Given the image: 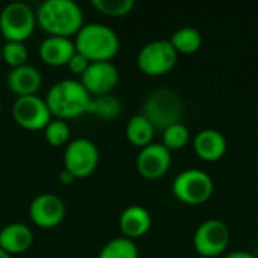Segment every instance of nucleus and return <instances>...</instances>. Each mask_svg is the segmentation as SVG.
Returning <instances> with one entry per match:
<instances>
[{"label": "nucleus", "mask_w": 258, "mask_h": 258, "mask_svg": "<svg viewBox=\"0 0 258 258\" xmlns=\"http://www.w3.org/2000/svg\"><path fill=\"white\" fill-rule=\"evenodd\" d=\"M91 5L107 17L128 15L135 8V0H92Z\"/></svg>", "instance_id": "a878e982"}, {"label": "nucleus", "mask_w": 258, "mask_h": 258, "mask_svg": "<svg viewBox=\"0 0 258 258\" xmlns=\"http://www.w3.org/2000/svg\"><path fill=\"white\" fill-rule=\"evenodd\" d=\"M89 63H91V62H89L83 54H80L79 51H76V53L71 56V59L68 60L67 67H68V70H70L71 73L82 76V74L86 71V68L89 67Z\"/></svg>", "instance_id": "bb28decb"}, {"label": "nucleus", "mask_w": 258, "mask_h": 258, "mask_svg": "<svg viewBox=\"0 0 258 258\" xmlns=\"http://www.w3.org/2000/svg\"><path fill=\"white\" fill-rule=\"evenodd\" d=\"M100 162L97 145L88 138H76L70 141L63 151V169L71 172L76 180L86 178L95 172Z\"/></svg>", "instance_id": "6e6552de"}, {"label": "nucleus", "mask_w": 258, "mask_h": 258, "mask_svg": "<svg viewBox=\"0 0 258 258\" xmlns=\"http://www.w3.org/2000/svg\"><path fill=\"white\" fill-rule=\"evenodd\" d=\"M0 60H2V44H0Z\"/></svg>", "instance_id": "7c9ffc66"}, {"label": "nucleus", "mask_w": 258, "mask_h": 258, "mask_svg": "<svg viewBox=\"0 0 258 258\" xmlns=\"http://www.w3.org/2000/svg\"><path fill=\"white\" fill-rule=\"evenodd\" d=\"M225 258H257V255H254L251 252H246V251H234V252L227 254Z\"/></svg>", "instance_id": "c85d7f7f"}, {"label": "nucleus", "mask_w": 258, "mask_h": 258, "mask_svg": "<svg viewBox=\"0 0 258 258\" xmlns=\"http://www.w3.org/2000/svg\"><path fill=\"white\" fill-rule=\"evenodd\" d=\"M200 258H206V257H200Z\"/></svg>", "instance_id": "473e14b6"}, {"label": "nucleus", "mask_w": 258, "mask_h": 258, "mask_svg": "<svg viewBox=\"0 0 258 258\" xmlns=\"http://www.w3.org/2000/svg\"><path fill=\"white\" fill-rule=\"evenodd\" d=\"M171 166V151L163 144H150L141 148L136 159L138 172L147 180L162 178Z\"/></svg>", "instance_id": "ddd939ff"}, {"label": "nucleus", "mask_w": 258, "mask_h": 258, "mask_svg": "<svg viewBox=\"0 0 258 258\" xmlns=\"http://www.w3.org/2000/svg\"><path fill=\"white\" fill-rule=\"evenodd\" d=\"M33 231L21 222H12L0 228V248L9 255L26 252L33 245Z\"/></svg>", "instance_id": "a211bd4d"}, {"label": "nucleus", "mask_w": 258, "mask_h": 258, "mask_svg": "<svg viewBox=\"0 0 258 258\" xmlns=\"http://www.w3.org/2000/svg\"><path fill=\"white\" fill-rule=\"evenodd\" d=\"M97 258H139V249L133 240L127 237H116L101 248Z\"/></svg>", "instance_id": "4be33fe9"}, {"label": "nucleus", "mask_w": 258, "mask_h": 258, "mask_svg": "<svg viewBox=\"0 0 258 258\" xmlns=\"http://www.w3.org/2000/svg\"><path fill=\"white\" fill-rule=\"evenodd\" d=\"M39 57L50 67H63L76 53L74 41L63 36H47L39 44Z\"/></svg>", "instance_id": "2eb2a0df"}, {"label": "nucleus", "mask_w": 258, "mask_h": 258, "mask_svg": "<svg viewBox=\"0 0 258 258\" xmlns=\"http://www.w3.org/2000/svg\"><path fill=\"white\" fill-rule=\"evenodd\" d=\"M119 82V71L110 60L91 62L86 71L80 76V83L91 97L112 94Z\"/></svg>", "instance_id": "f8f14e48"}, {"label": "nucleus", "mask_w": 258, "mask_h": 258, "mask_svg": "<svg viewBox=\"0 0 258 258\" xmlns=\"http://www.w3.org/2000/svg\"><path fill=\"white\" fill-rule=\"evenodd\" d=\"M156 130L163 132L169 125L181 122L183 103L178 94L168 88L153 91L144 101L141 112Z\"/></svg>", "instance_id": "20e7f679"}, {"label": "nucleus", "mask_w": 258, "mask_h": 258, "mask_svg": "<svg viewBox=\"0 0 258 258\" xmlns=\"http://www.w3.org/2000/svg\"><path fill=\"white\" fill-rule=\"evenodd\" d=\"M153 219L150 212L142 206H128L122 210L119 215V228L124 234L122 237H127L130 240L139 239L145 236L151 228Z\"/></svg>", "instance_id": "dca6fc26"}, {"label": "nucleus", "mask_w": 258, "mask_h": 258, "mask_svg": "<svg viewBox=\"0 0 258 258\" xmlns=\"http://www.w3.org/2000/svg\"><path fill=\"white\" fill-rule=\"evenodd\" d=\"M59 181H60L62 184L68 186V184H73V183L76 181V177H74L71 172H68L67 169H62V171L59 172Z\"/></svg>", "instance_id": "cd10ccee"}, {"label": "nucleus", "mask_w": 258, "mask_h": 258, "mask_svg": "<svg viewBox=\"0 0 258 258\" xmlns=\"http://www.w3.org/2000/svg\"><path fill=\"white\" fill-rule=\"evenodd\" d=\"M36 24L48 36H76L85 24V15L74 0H45L36 12Z\"/></svg>", "instance_id": "f257e3e1"}, {"label": "nucleus", "mask_w": 258, "mask_h": 258, "mask_svg": "<svg viewBox=\"0 0 258 258\" xmlns=\"http://www.w3.org/2000/svg\"><path fill=\"white\" fill-rule=\"evenodd\" d=\"M213 190V178L207 172L197 168L180 172L172 183L174 197L187 206H200L207 203L212 198Z\"/></svg>", "instance_id": "39448f33"}, {"label": "nucleus", "mask_w": 258, "mask_h": 258, "mask_svg": "<svg viewBox=\"0 0 258 258\" xmlns=\"http://www.w3.org/2000/svg\"><path fill=\"white\" fill-rule=\"evenodd\" d=\"M67 207L56 194H39L29 206L30 221L39 228H54L65 219Z\"/></svg>", "instance_id": "9b49d317"}, {"label": "nucleus", "mask_w": 258, "mask_h": 258, "mask_svg": "<svg viewBox=\"0 0 258 258\" xmlns=\"http://www.w3.org/2000/svg\"><path fill=\"white\" fill-rule=\"evenodd\" d=\"M0 116H2V104H0Z\"/></svg>", "instance_id": "2f4dec72"}, {"label": "nucleus", "mask_w": 258, "mask_h": 258, "mask_svg": "<svg viewBox=\"0 0 258 258\" xmlns=\"http://www.w3.org/2000/svg\"><path fill=\"white\" fill-rule=\"evenodd\" d=\"M257 258H258V255H257Z\"/></svg>", "instance_id": "72a5a7b5"}, {"label": "nucleus", "mask_w": 258, "mask_h": 258, "mask_svg": "<svg viewBox=\"0 0 258 258\" xmlns=\"http://www.w3.org/2000/svg\"><path fill=\"white\" fill-rule=\"evenodd\" d=\"M91 95L80 80L63 79L51 85L45 95V103L51 116L57 119H71L88 113Z\"/></svg>", "instance_id": "7ed1b4c3"}, {"label": "nucleus", "mask_w": 258, "mask_h": 258, "mask_svg": "<svg viewBox=\"0 0 258 258\" xmlns=\"http://www.w3.org/2000/svg\"><path fill=\"white\" fill-rule=\"evenodd\" d=\"M189 128L183 122H177L174 125H169L162 132V144L169 150H181L189 142Z\"/></svg>", "instance_id": "393cba45"}, {"label": "nucleus", "mask_w": 258, "mask_h": 258, "mask_svg": "<svg viewBox=\"0 0 258 258\" xmlns=\"http://www.w3.org/2000/svg\"><path fill=\"white\" fill-rule=\"evenodd\" d=\"M6 86L17 97L36 95L42 86V74L33 65H21L9 71L6 76Z\"/></svg>", "instance_id": "4468645a"}, {"label": "nucleus", "mask_w": 258, "mask_h": 258, "mask_svg": "<svg viewBox=\"0 0 258 258\" xmlns=\"http://www.w3.org/2000/svg\"><path fill=\"white\" fill-rule=\"evenodd\" d=\"M154 133H156V128L142 113L132 116L125 125V136L128 142L138 148H144L153 144Z\"/></svg>", "instance_id": "6ab92c4d"}, {"label": "nucleus", "mask_w": 258, "mask_h": 258, "mask_svg": "<svg viewBox=\"0 0 258 258\" xmlns=\"http://www.w3.org/2000/svg\"><path fill=\"white\" fill-rule=\"evenodd\" d=\"M73 41L76 51L89 62L112 60L121 47L118 33L103 23H85Z\"/></svg>", "instance_id": "f03ea898"}, {"label": "nucleus", "mask_w": 258, "mask_h": 258, "mask_svg": "<svg viewBox=\"0 0 258 258\" xmlns=\"http://www.w3.org/2000/svg\"><path fill=\"white\" fill-rule=\"evenodd\" d=\"M228 243L230 230L219 219L203 222L194 234V248L200 257H218L228 248Z\"/></svg>", "instance_id": "1a4fd4ad"}, {"label": "nucleus", "mask_w": 258, "mask_h": 258, "mask_svg": "<svg viewBox=\"0 0 258 258\" xmlns=\"http://www.w3.org/2000/svg\"><path fill=\"white\" fill-rule=\"evenodd\" d=\"M121 110H122L121 100L113 94H106L91 98L88 113L97 115L101 119H113L121 113Z\"/></svg>", "instance_id": "412c9836"}, {"label": "nucleus", "mask_w": 258, "mask_h": 258, "mask_svg": "<svg viewBox=\"0 0 258 258\" xmlns=\"http://www.w3.org/2000/svg\"><path fill=\"white\" fill-rule=\"evenodd\" d=\"M44 136H45V141L54 148H59L63 145L67 147V144L71 141L70 139L71 130H70V125L67 121L54 118L44 128Z\"/></svg>", "instance_id": "b1692460"}, {"label": "nucleus", "mask_w": 258, "mask_h": 258, "mask_svg": "<svg viewBox=\"0 0 258 258\" xmlns=\"http://www.w3.org/2000/svg\"><path fill=\"white\" fill-rule=\"evenodd\" d=\"M29 59V50L24 42L6 41L2 44V60L12 68L26 65Z\"/></svg>", "instance_id": "5701e85b"}, {"label": "nucleus", "mask_w": 258, "mask_h": 258, "mask_svg": "<svg viewBox=\"0 0 258 258\" xmlns=\"http://www.w3.org/2000/svg\"><path fill=\"white\" fill-rule=\"evenodd\" d=\"M14 121L26 130H44L53 119L45 98L36 95L17 97L12 104Z\"/></svg>", "instance_id": "9d476101"}, {"label": "nucleus", "mask_w": 258, "mask_h": 258, "mask_svg": "<svg viewBox=\"0 0 258 258\" xmlns=\"http://www.w3.org/2000/svg\"><path fill=\"white\" fill-rule=\"evenodd\" d=\"M194 150L204 162H218L227 153L225 136L213 128L201 130L194 139Z\"/></svg>", "instance_id": "f3484780"}, {"label": "nucleus", "mask_w": 258, "mask_h": 258, "mask_svg": "<svg viewBox=\"0 0 258 258\" xmlns=\"http://www.w3.org/2000/svg\"><path fill=\"white\" fill-rule=\"evenodd\" d=\"M178 53L171 45L169 39H156L145 44L138 53V68L151 77H160L172 71L177 65Z\"/></svg>", "instance_id": "0eeeda50"}, {"label": "nucleus", "mask_w": 258, "mask_h": 258, "mask_svg": "<svg viewBox=\"0 0 258 258\" xmlns=\"http://www.w3.org/2000/svg\"><path fill=\"white\" fill-rule=\"evenodd\" d=\"M35 27V11L23 2L8 3L0 11V33L6 41L26 42L32 36Z\"/></svg>", "instance_id": "423d86ee"}, {"label": "nucleus", "mask_w": 258, "mask_h": 258, "mask_svg": "<svg viewBox=\"0 0 258 258\" xmlns=\"http://www.w3.org/2000/svg\"><path fill=\"white\" fill-rule=\"evenodd\" d=\"M0 258H12V255H9L6 251H3V249L0 248Z\"/></svg>", "instance_id": "c756f323"}, {"label": "nucleus", "mask_w": 258, "mask_h": 258, "mask_svg": "<svg viewBox=\"0 0 258 258\" xmlns=\"http://www.w3.org/2000/svg\"><path fill=\"white\" fill-rule=\"evenodd\" d=\"M169 42L178 54H194L203 45V35L195 27H181L171 35Z\"/></svg>", "instance_id": "aec40b11"}]
</instances>
